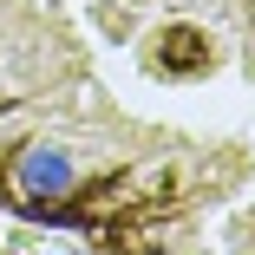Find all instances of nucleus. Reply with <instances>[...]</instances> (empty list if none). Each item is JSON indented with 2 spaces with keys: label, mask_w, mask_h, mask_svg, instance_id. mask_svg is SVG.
I'll list each match as a JSON object with an SVG mask.
<instances>
[{
  "label": "nucleus",
  "mask_w": 255,
  "mask_h": 255,
  "mask_svg": "<svg viewBox=\"0 0 255 255\" xmlns=\"http://www.w3.org/2000/svg\"><path fill=\"white\" fill-rule=\"evenodd\" d=\"M13 190H20V210L39 216V210H53V203H66L79 190V157L66 144H26L20 157H13Z\"/></svg>",
  "instance_id": "nucleus-1"
}]
</instances>
